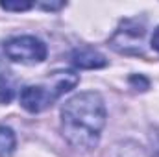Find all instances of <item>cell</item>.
Masks as SVG:
<instances>
[{
    "instance_id": "cell-1",
    "label": "cell",
    "mask_w": 159,
    "mask_h": 157,
    "mask_svg": "<svg viewBox=\"0 0 159 157\" xmlns=\"http://www.w3.org/2000/svg\"><path fill=\"white\" fill-rule=\"evenodd\" d=\"M104 98L94 92H80L65 102L61 107V131L67 142L81 152H89L98 146L102 129L106 126Z\"/></svg>"
},
{
    "instance_id": "cell-2",
    "label": "cell",
    "mask_w": 159,
    "mask_h": 157,
    "mask_svg": "<svg viewBox=\"0 0 159 157\" xmlns=\"http://www.w3.org/2000/svg\"><path fill=\"white\" fill-rule=\"evenodd\" d=\"M78 74L72 70H57L52 72L41 83L28 85L20 91V105L28 113H41L50 107L59 96L69 92L78 85Z\"/></svg>"
},
{
    "instance_id": "cell-3",
    "label": "cell",
    "mask_w": 159,
    "mask_h": 157,
    "mask_svg": "<svg viewBox=\"0 0 159 157\" xmlns=\"http://www.w3.org/2000/svg\"><path fill=\"white\" fill-rule=\"evenodd\" d=\"M146 34V24L143 19H124L109 41L111 48L119 54L139 56L143 54V41Z\"/></svg>"
},
{
    "instance_id": "cell-4",
    "label": "cell",
    "mask_w": 159,
    "mask_h": 157,
    "mask_svg": "<svg viewBox=\"0 0 159 157\" xmlns=\"http://www.w3.org/2000/svg\"><path fill=\"white\" fill-rule=\"evenodd\" d=\"M6 56L22 65H34L46 59V44L34 35H22V37H13L4 44Z\"/></svg>"
},
{
    "instance_id": "cell-5",
    "label": "cell",
    "mask_w": 159,
    "mask_h": 157,
    "mask_svg": "<svg viewBox=\"0 0 159 157\" xmlns=\"http://www.w3.org/2000/svg\"><path fill=\"white\" fill-rule=\"evenodd\" d=\"M72 65L78 69H102L107 65V59L104 54H100L98 50L91 48V46H81L76 48L70 56Z\"/></svg>"
},
{
    "instance_id": "cell-6",
    "label": "cell",
    "mask_w": 159,
    "mask_h": 157,
    "mask_svg": "<svg viewBox=\"0 0 159 157\" xmlns=\"http://www.w3.org/2000/svg\"><path fill=\"white\" fill-rule=\"evenodd\" d=\"M111 157H152V154L143 148L141 144L133 142V141H122V142H117L111 152H109Z\"/></svg>"
},
{
    "instance_id": "cell-7",
    "label": "cell",
    "mask_w": 159,
    "mask_h": 157,
    "mask_svg": "<svg viewBox=\"0 0 159 157\" xmlns=\"http://www.w3.org/2000/svg\"><path fill=\"white\" fill-rule=\"evenodd\" d=\"M17 139L11 128L0 126V157H11L15 154Z\"/></svg>"
},
{
    "instance_id": "cell-8",
    "label": "cell",
    "mask_w": 159,
    "mask_h": 157,
    "mask_svg": "<svg viewBox=\"0 0 159 157\" xmlns=\"http://www.w3.org/2000/svg\"><path fill=\"white\" fill-rule=\"evenodd\" d=\"M15 96V79L7 72H0V104H9Z\"/></svg>"
},
{
    "instance_id": "cell-9",
    "label": "cell",
    "mask_w": 159,
    "mask_h": 157,
    "mask_svg": "<svg viewBox=\"0 0 159 157\" xmlns=\"http://www.w3.org/2000/svg\"><path fill=\"white\" fill-rule=\"evenodd\" d=\"M0 7L6 11H28L35 7L34 2H0Z\"/></svg>"
},
{
    "instance_id": "cell-10",
    "label": "cell",
    "mask_w": 159,
    "mask_h": 157,
    "mask_svg": "<svg viewBox=\"0 0 159 157\" xmlns=\"http://www.w3.org/2000/svg\"><path fill=\"white\" fill-rule=\"evenodd\" d=\"M129 83H131V85H135V87H137V91H146V89H148V85H150V83H148V79L143 78V76H131V78H129Z\"/></svg>"
},
{
    "instance_id": "cell-11",
    "label": "cell",
    "mask_w": 159,
    "mask_h": 157,
    "mask_svg": "<svg viewBox=\"0 0 159 157\" xmlns=\"http://www.w3.org/2000/svg\"><path fill=\"white\" fill-rule=\"evenodd\" d=\"M35 6L46 9V11H57V9H61L65 6V2H46V4H35Z\"/></svg>"
},
{
    "instance_id": "cell-12",
    "label": "cell",
    "mask_w": 159,
    "mask_h": 157,
    "mask_svg": "<svg viewBox=\"0 0 159 157\" xmlns=\"http://www.w3.org/2000/svg\"><path fill=\"white\" fill-rule=\"evenodd\" d=\"M152 48L159 54V26L154 30V35H152Z\"/></svg>"
},
{
    "instance_id": "cell-13",
    "label": "cell",
    "mask_w": 159,
    "mask_h": 157,
    "mask_svg": "<svg viewBox=\"0 0 159 157\" xmlns=\"http://www.w3.org/2000/svg\"><path fill=\"white\" fill-rule=\"evenodd\" d=\"M157 146H159V133H157Z\"/></svg>"
}]
</instances>
